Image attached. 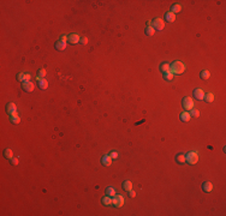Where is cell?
<instances>
[{"label": "cell", "instance_id": "cell-1", "mask_svg": "<svg viewBox=\"0 0 226 216\" xmlns=\"http://www.w3.org/2000/svg\"><path fill=\"white\" fill-rule=\"evenodd\" d=\"M184 71H185V65L182 61H174V63H172L170 72H172L173 74H181Z\"/></svg>", "mask_w": 226, "mask_h": 216}, {"label": "cell", "instance_id": "cell-2", "mask_svg": "<svg viewBox=\"0 0 226 216\" xmlns=\"http://www.w3.org/2000/svg\"><path fill=\"white\" fill-rule=\"evenodd\" d=\"M197 161H198V153L196 151V150L190 151V153H188L186 155H185V162H188L189 164L197 163Z\"/></svg>", "mask_w": 226, "mask_h": 216}, {"label": "cell", "instance_id": "cell-3", "mask_svg": "<svg viewBox=\"0 0 226 216\" xmlns=\"http://www.w3.org/2000/svg\"><path fill=\"white\" fill-rule=\"evenodd\" d=\"M152 27H153L155 30H162L165 28V22L161 19V18H155L153 22H152Z\"/></svg>", "mask_w": 226, "mask_h": 216}, {"label": "cell", "instance_id": "cell-4", "mask_svg": "<svg viewBox=\"0 0 226 216\" xmlns=\"http://www.w3.org/2000/svg\"><path fill=\"white\" fill-rule=\"evenodd\" d=\"M182 103H183V108L185 111H190V109L194 108V100L190 97H184Z\"/></svg>", "mask_w": 226, "mask_h": 216}, {"label": "cell", "instance_id": "cell-5", "mask_svg": "<svg viewBox=\"0 0 226 216\" xmlns=\"http://www.w3.org/2000/svg\"><path fill=\"white\" fill-rule=\"evenodd\" d=\"M112 203L114 204V206L120 208V206H123V204H124V197H123L122 195H117V193H115V196L113 197V199H112Z\"/></svg>", "mask_w": 226, "mask_h": 216}, {"label": "cell", "instance_id": "cell-6", "mask_svg": "<svg viewBox=\"0 0 226 216\" xmlns=\"http://www.w3.org/2000/svg\"><path fill=\"white\" fill-rule=\"evenodd\" d=\"M22 88H23V90L27 91V93H32V91L34 90L35 85H34V83H33V82H30V80H29V82H23Z\"/></svg>", "mask_w": 226, "mask_h": 216}, {"label": "cell", "instance_id": "cell-7", "mask_svg": "<svg viewBox=\"0 0 226 216\" xmlns=\"http://www.w3.org/2000/svg\"><path fill=\"white\" fill-rule=\"evenodd\" d=\"M6 112L10 115L17 114V108H16V105H14L13 102H10V103H7L6 105Z\"/></svg>", "mask_w": 226, "mask_h": 216}, {"label": "cell", "instance_id": "cell-8", "mask_svg": "<svg viewBox=\"0 0 226 216\" xmlns=\"http://www.w3.org/2000/svg\"><path fill=\"white\" fill-rule=\"evenodd\" d=\"M67 41H69L70 43H72V45H75V43H78V42L81 41L80 35H78V34H71V35L67 36Z\"/></svg>", "mask_w": 226, "mask_h": 216}, {"label": "cell", "instance_id": "cell-9", "mask_svg": "<svg viewBox=\"0 0 226 216\" xmlns=\"http://www.w3.org/2000/svg\"><path fill=\"white\" fill-rule=\"evenodd\" d=\"M194 97L197 98V100H203V97H205V91L202 90V89H200V88L195 89L194 90Z\"/></svg>", "mask_w": 226, "mask_h": 216}, {"label": "cell", "instance_id": "cell-10", "mask_svg": "<svg viewBox=\"0 0 226 216\" xmlns=\"http://www.w3.org/2000/svg\"><path fill=\"white\" fill-rule=\"evenodd\" d=\"M202 190L205 192H207V193H209V192L213 190V184L211 181H205V182L202 184Z\"/></svg>", "mask_w": 226, "mask_h": 216}, {"label": "cell", "instance_id": "cell-11", "mask_svg": "<svg viewBox=\"0 0 226 216\" xmlns=\"http://www.w3.org/2000/svg\"><path fill=\"white\" fill-rule=\"evenodd\" d=\"M101 163L104 164V166H106V167L111 166V163H112V157L110 156V155H104V156H102V159H101Z\"/></svg>", "mask_w": 226, "mask_h": 216}, {"label": "cell", "instance_id": "cell-12", "mask_svg": "<svg viewBox=\"0 0 226 216\" xmlns=\"http://www.w3.org/2000/svg\"><path fill=\"white\" fill-rule=\"evenodd\" d=\"M165 21H166V22H170V23L174 22V21H176V14L172 13L171 11L166 12V14H165Z\"/></svg>", "mask_w": 226, "mask_h": 216}, {"label": "cell", "instance_id": "cell-13", "mask_svg": "<svg viewBox=\"0 0 226 216\" xmlns=\"http://www.w3.org/2000/svg\"><path fill=\"white\" fill-rule=\"evenodd\" d=\"M160 70H161V72H163V73H166V72H170V70H171V65L168 63H162L160 65Z\"/></svg>", "mask_w": 226, "mask_h": 216}, {"label": "cell", "instance_id": "cell-14", "mask_svg": "<svg viewBox=\"0 0 226 216\" xmlns=\"http://www.w3.org/2000/svg\"><path fill=\"white\" fill-rule=\"evenodd\" d=\"M56 48L58 49V51H64V49L66 48V42L57 41V42H56Z\"/></svg>", "mask_w": 226, "mask_h": 216}, {"label": "cell", "instance_id": "cell-15", "mask_svg": "<svg viewBox=\"0 0 226 216\" xmlns=\"http://www.w3.org/2000/svg\"><path fill=\"white\" fill-rule=\"evenodd\" d=\"M182 11V6L179 5V4H174V5H172V7H171V12L172 13H178V12H181Z\"/></svg>", "mask_w": 226, "mask_h": 216}, {"label": "cell", "instance_id": "cell-16", "mask_svg": "<svg viewBox=\"0 0 226 216\" xmlns=\"http://www.w3.org/2000/svg\"><path fill=\"white\" fill-rule=\"evenodd\" d=\"M190 113L189 112H183V113H181V120L182 121H189L190 120Z\"/></svg>", "mask_w": 226, "mask_h": 216}, {"label": "cell", "instance_id": "cell-17", "mask_svg": "<svg viewBox=\"0 0 226 216\" xmlns=\"http://www.w3.org/2000/svg\"><path fill=\"white\" fill-rule=\"evenodd\" d=\"M123 188L125 190V191H130V190H132V182L129 180H126L123 182Z\"/></svg>", "mask_w": 226, "mask_h": 216}, {"label": "cell", "instance_id": "cell-18", "mask_svg": "<svg viewBox=\"0 0 226 216\" xmlns=\"http://www.w3.org/2000/svg\"><path fill=\"white\" fill-rule=\"evenodd\" d=\"M38 87H40V89H42V90H46V89L48 88V82L46 79H41L38 82Z\"/></svg>", "mask_w": 226, "mask_h": 216}, {"label": "cell", "instance_id": "cell-19", "mask_svg": "<svg viewBox=\"0 0 226 216\" xmlns=\"http://www.w3.org/2000/svg\"><path fill=\"white\" fill-rule=\"evenodd\" d=\"M4 156L6 157V159H9V160H12V159H13V153H12V150L11 149H9V148H7V149H5V151H4Z\"/></svg>", "mask_w": 226, "mask_h": 216}, {"label": "cell", "instance_id": "cell-20", "mask_svg": "<svg viewBox=\"0 0 226 216\" xmlns=\"http://www.w3.org/2000/svg\"><path fill=\"white\" fill-rule=\"evenodd\" d=\"M101 202H102V204H105V205H111L112 204V197L106 196V197H104V198L101 199Z\"/></svg>", "mask_w": 226, "mask_h": 216}, {"label": "cell", "instance_id": "cell-21", "mask_svg": "<svg viewBox=\"0 0 226 216\" xmlns=\"http://www.w3.org/2000/svg\"><path fill=\"white\" fill-rule=\"evenodd\" d=\"M203 100H206L207 102H213L214 101V95H213V93H207V94H205Z\"/></svg>", "mask_w": 226, "mask_h": 216}, {"label": "cell", "instance_id": "cell-22", "mask_svg": "<svg viewBox=\"0 0 226 216\" xmlns=\"http://www.w3.org/2000/svg\"><path fill=\"white\" fill-rule=\"evenodd\" d=\"M106 195L107 196H110V197H114L115 196V188L114 187H107L106 188Z\"/></svg>", "mask_w": 226, "mask_h": 216}, {"label": "cell", "instance_id": "cell-23", "mask_svg": "<svg viewBox=\"0 0 226 216\" xmlns=\"http://www.w3.org/2000/svg\"><path fill=\"white\" fill-rule=\"evenodd\" d=\"M10 120L13 122V124H19V122H21V118H19V115L18 114L10 115Z\"/></svg>", "mask_w": 226, "mask_h": 216}, {"label": "cell", "instance_id": "cell-24", "mask_svg": "<svg viewBox=\"0 0 226 216\" xmlns=\"http://www.w3.org/2000/svg\"><path fill=\"white\" fill-rule=\"evenodd\" d=\"M176 161H177L178 163H184L185 162V155H183V154H178L177 156H176Z\"/></svg>", "mask_w": 226, "mask_h": 216}, {"label": "cell", "instance_id": "cell-25", "mask_svg": "<svg viewBox=\"0 0 226 216\" xmlns=\"http://www.w3.org/2000/svg\"><path fill=\"white\" fill-rule=\"evenodd\" d=\"M146 34L148 36H153L154 34H155V29H154L153 27H147L146 28Z\"/></svg>", "mask_w": 226, "mask_h": 216}, {"label": "cell", "instance_id": "cell-26", "mask_svg": "<svg viewBox=\"0 0 226 216\" xmlns=\"http://www.w3.org/2000/svg\"><path fill=\"white\" fill-rule=\"evenodd\" d=\"M209 77H211V73H209L207 70H203L201 72V78L202 79H208Z\"/></svg>", "mask_w": 226, "mask_h": 216}, {"label": "cell", "instance_id": "cell-27", "mask_svg": "<svg viewBox=\"0 0 226 216\" xmlns=\"http://www.w3.org/2000/svg\"><path fill=\"white\" fill-rule=\"evenodd\" d=\"M173 73L172 72H166V73H163V78H165V79L166 80H172L173 79Z\"/></svg>", "mask_w": 226, "mask_h": 216}, {"label": "cell", "instance_id": "cell-28", "mask_svg": "<svg viewBox=\"0 0 226 216\" xmlns=\"http://www.w3.org/2000/svg\"><path fill=\"white\" fill-rule=\"evenodd\" d=\"M198 115H200V112H198L197 109H195V108L190 109V117H194V118H196V117H198Z\"/></svg>", "mask_w": 226, "mask_h": 216}, {"label": "cell", "instance_id": "cell-29", "mask_svg": "<svg viewBox=\"0 0 226 216\" xmlns=\"http://www.w3.org/2000/svg\"><path fill=\"white\" fill-rule=\"evenodd\" d=\"M110 156L112 157V160H117V159H118V153H117V151H111V154H110Z\"/></svg>", "mask_w": 226, "mask_h": 216}, {"label": "cell", "instance_id": "cell-30", "mask_svg": "<svg viewBox=\"0 0 226 216\" xmlns=\"http://www.w3.org/2000/svg\"><path fill=\"white\" fill-rule=\"evenodd\" d=\"M38 77H46V70L45 69H40V70H38Z\"/></svg>", "mask_w": 226, "mask_h": 216}, {"label": "cell", "instance_id": "cell-31", "mask_svg": "<svg viewBox=\"0 0 226 216\" xmlns=\"http://www.w3.org/2000/svg\"><path fill=\"white\" fill-rule=\"evenodd\" d=\"M81 43H82V45H87L88 43V38L87 37H83V38H81Z\"/></svg>", "mask_w": 226, "mask_h": 216}, {"label": "cell", "instance_id": "cell-32", "mask_svg": "<svg viewBox=\"0 0 226 216\" xmlns=\"http://www.w3.org/2000/svg\"><path fill=\"white\" fill-rule=\"evenodd\" d=\"M23 77H24V73H19V74L17 76V79L21 80V82H23Z\"/></svg>", "mask_w": 226, "mask_h": 216}, {"label": "cell", "instance_id": "cell-33", "mask_svg": "<svg viewBox=\"0 0 226 216\" xmlns=\"http://www.w3.org/2000/svg\"><path fill=\"white\" fill-rule=\"evenodd\" d=\"M11 162H12V164H14V166H17V164L19 163L18 159H12V160H11Z\"/></svg>", "mask_w": 226, "mask_h": 216}, {"label": "cell", "instance_id": "cell-34", "mask_svg": "<svg viewBox=\"0 0 226 216\" xmlns=\"http://www.w3.org/2000/svg\"><path fill=\"white\" fill-rule=\"evenodd\" d=\"M129 196H130V197H135V196H136V192L134 191V190H130V191H129Z\"/></svg>", "mask_w": 226, "mask_h": 216}, {"label": "cell", "instance_id": "cell-35", "mask_svg": "<svg viewBox=\"0 0 226 216\" xmlns=\"http://www.w3.org/2000/svg\"><path fill=\"white\" fill-rule=\"evenodd\" d=\"M60 41H63V42H66V41H67V36L63 35V36H61V37H60Z\"/></svg>", "mask_w": 226, "mask_h": 216}]
</instances>
